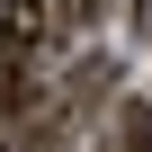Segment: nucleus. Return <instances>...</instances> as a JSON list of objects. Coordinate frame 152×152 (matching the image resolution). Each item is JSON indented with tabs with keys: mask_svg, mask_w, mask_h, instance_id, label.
<instances>
[{
	"mask_svg": "<svg viewBox=\"0 0 152 152\" xmlns=\"http://www.w3.org/2000/svg\"><path fill=\"white\" fill-rule=\"evenodd\" d=\"M99 152H152V99H125L99 134Z\"/></svg>",
	"mask_w": 152,
	"mask_h": 152,
	"instance_id": "2",
	"label": "nucleus"
},
{
	"mask_svg": "<svg viewBox=\"0 0 152 152\" xmlns=\"http://www.w3.org/2000/svg\"><path fill=\"white\" fill-rule=\"evenodd\" d=\"M134 27H143V36H152V0H134Z\"/></svg>",
	"mask_w": 152,
	"mask_h": 152,
	"instance_id": "3",
	"label": "nucleus"
},
{
	"mask_svg": "<svg viewBox=\"0 0 152 152\" xmlns=\"http://www.w3.org/2000/svg\"><path fill=\"white\" fill-rule=\"evenodd\" d=\"M63 36V0H0V63H45Z\"/></svg>",
	"mask_w": 152,
	"mask_h": 152,
	"instance_id": "1",
	"label": "nucleus"
},
{
	"mask_svg": "<svg viewBox=\"0 0 152 152\" xmlns=\"http://www.w3.org/2000/svg\"><path fill=\"white\" fill-rule=\"evenodd\" d=\"M0 152H18V134H0Z\"/></svg>",
	"mask_w": 152,
	"mask_h": 152,
	"instance_id": "4",
	"label": "nucleus"
}]
</instances>
